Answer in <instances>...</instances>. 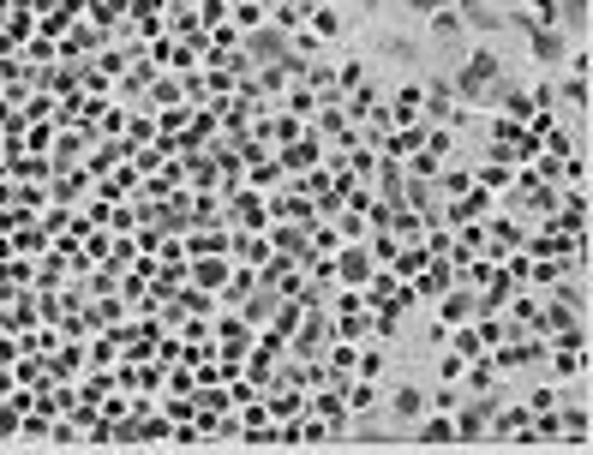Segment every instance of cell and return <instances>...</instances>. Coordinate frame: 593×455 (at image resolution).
Masks as SVG:
<instances>
[{
	"label": "cell",
	"mask_w": 593,
	"mask_h": 455,
	"mask_svg": "<svg viewBox=\"0 0 593 455\" xmlns=\"http://www.w3.org/2000/svg\"><path fill=\"white\" fill-rule=\"evenodd\" d=\"M492 72H498V54H474V66L462 72V90H480V84H486Z\"/></svg>",
	"instance_id": "cell-1"
},
{
	"label": "cell",
	"mask_w": 593,
	"mask_h": 455,
	"mask_svg": "<svg viewBox=\"0 0 593 455\" xmlns=\"http://www.w3.org/2000/svg\"><path fill=\"white\" fill-rule=\"evenodd\" d=\"M534 54L540 60H564V36L558 30H534Z\"/></svg>",
	"instance_id": "cell-2"
},
{
	"label": "cell",
	"mask_w": 593,
	"mask_h": 455,
	"mask_svg": "<svg viewBox=\"0 0 593 455\" xmlns=\"http://www.w3.org/2000/svg\"><path fill=\"white\" fill-rule=\"evenodd\" d=\"M420 408H426L420 390H396V420H420Z\"/></svg>",
	"instance_id": "cell-3"
},
{
	"label": "cell",
	"mask_w": 593,
	"mask_h": 455,
	"mask_svg": "<svg viewBox=\"0 0 593 455\" xmlns=\"http://www.w3.org/2000/svg\"><path fill=\"white\" fill-rule=\"evenodd\" d=\"M558 24H570V30H582V24H588V0H564V12H558Z\"/></svg>",
	"instance_id": "cell-4"
},
{
	"label": "cell",
	"mask_w": 593,
	"mask_h": 455,
	"mask_svg": "<svg viewBox=\"0 0 593 455\" xmlns=\"http://www.w3.org/2000/svg\"><path fill=\"white\" fill-rule=\"evenodd\" d=\"M450 438H456V432H450L444 420H426V426H420V444H450Z\"/></svg>",
	"instance_id": "cell-5"
},
{
	"label": "cell",
	"mask_w": 593,
	"mask_h": 455,
	"mask_svg": "<svg viewBox=\"0 0 593 455\" xmlns=\"http://www.w3.org/2000/svg\"><path fill=\"white\" fill-rule=\"evenodd\" d=\"M408 6H414V12H444L450 0H408Z\"/></svg>",
	"instance_id": "cell-6"
},
{
	"label": "cell",
	"mask_w": 593,
	"mask_h": 455,
	"mask_svg": "<svg viewBox=\"0 0 593 455\" xmlns=\"http://www.w3.org/2000/svg\"><path fill=\"white\" fill-rule=\"evenodd\" d=\"M366 6H372V0H366Z\"/></svg>",
	"instance_id": "cell-7"
}]
</instances>
